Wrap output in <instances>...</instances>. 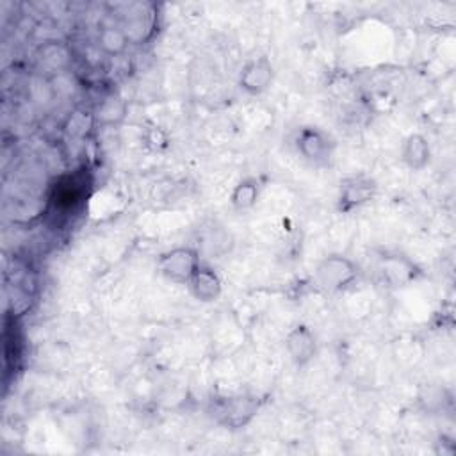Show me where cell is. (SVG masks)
<instances>
[{
	"instance_id": "cell-1",
	"label": "cell",
	"mask_w": 456,
	"mask_h": 456,
	"mask_svg": "<svg viewBox=\"0 0 456 456\" xmlns=\"http://www.w3.org/2000/svg\"><path fill=\"white\" fill-rule=\"evenodd\" d=\"M360 278L356 262L342 253H330L322 256L314 271V280L319 289L326 292H344Z\"/></svg>"
},
{
	"instance_id": "cell-2",
	"label": "cell",
	"mask_w": 456,
	"mask_h": 456,
	"mask_svg": "<svg viewBox=\"0 0 456 456\" xmlns=\"http://www.w3.org/2000/svg\"><path fill=\"white\" fill-rule=\"evenodd\" d=\"M376 274L388 289H403L420 276L417 264L404 253L383 249L376 256Z\"/></svg>"
},
{
	"instance_id": "cell-3",
	"label": "cell",
	"mask_w": 456,
	"mask_h": 456,
	"mask_svg": "<svg viewBox=\"0 0 456 456\" xmlns=\"http://www.w3.org/2000/svg\"><path fill=\"white\" fill-rule=\"evenodd\" d=\"M200 264V253L194 246H175L160 253L157 271L173 283H189Z\"/></svg>"
},
{
	"instance_id": "cell-4",
	"label": "cell",
	"mask_w": 456,
	"mask_h": 456,
	"mask_svg": "<svg viewBox=\"0 0 456 456\" xmlns=\"http://www.w3.org/2000/svg\"><path fill=\"white\" fill-rule=\"evenodd\" d=\"M294 142L299 155L314 166H326L335 151V141L331 135L314 125L301 126L296 132Z\"/></svg>"
},
{
	"instance_id": "cell-5",
	"label": "cell",
	"mask_w": 456,
	"mask_h": 456,
	"mask_svg": "<svg viewBox=\"0 0 456 456\" xmlns=\"http://www.w3.org/2000/svg\"><path fill=\"white\" fill-rule=\"evenodd\" d=\"M378 192V183L365 173L349 175L338 183L337 208L340 214H349L369 203Z\"/></svg>"
},
{
	"instance_id": "cell-6",
	"label": "cell",
	"mask_w": 456,
	"mask_h": 456,
	"mask_svg": "<svg viewBox=\"0 0 456 456\" xmlns=\"http://www.w3.org/2000/svg\"><path fill=\"white\" fill-rule=\"evenodd\" d=\"M285 349L290 362L301 369L315 360L319 354V342L310 326L296 324L285 337Z\"/></svg>"
},
{
	"instance_id": "cell-7",
	"label": "cell",
	"mask_w": 456,
	"mask_h": 456,
	"mask_svg": "<svg viewBox=\"0 0 456 456\" xmlns=\"http://www.w3.org/2000/svg\"><path fill=\"white\" fill-rule=\"evenodd\" d=\"M273 80H274V66L265 55H260L248 61L242 66L237 84L244 93L256 96L267 91Z\"/></svg>"
},
{
	"instance_id": "cell-8",
	"label": "cell",
	"mask_w": 456,
	"mask_h": 456,
	"mask_svg": "<svg viewBox=\"0 0 456 456\" xmlns=\"http://www.w3.org/2000/svg\"><path fill=\"white\" fill-rule=\"evenodd\" d=\"M258 401L255 397H224L214 406L216 419L228 428H242L256 413Z\"/></svg>"
},
{
	"instance_id": "cell-9",
	"label": "cell",
	"mask_w": 456,
	"mask_h": 456,
	"mask_svg": "<svg viewBox=\"0 0 456 456\" xmlns=\"http://www.w3.org/2000/svg\"><path fill=\"white\" fill-rule=\"evenodd\" d=\"M187 285L191 289V294L201 303L217 301L223 292V281L219 274L214 271V267L207 264H200Z\"/></svg>"
},
{
	"instance_id": "cell-10",
	"label": "cell",
	"mask_w": 456,
	"mask_h": 456,
	"mask_svg": "<svg viewBox=\"0 0 456 456\" xmlns=\"http://www.w3.org/2000/svg\"><path fill=\"white\" fill-rule=\"evenodd\" d=\"M401 159L411 171H422L431 160V146L426 135L410 134L401 144Z\"/></svg>"
},
{
	"instance_id": "cell-11",
	"label": "cell",
	"mask_w": 456,
	"mask_h": 456,
	"mask_svg": "<svg viewBox=\"0 0 456 456\" xmlns=\"http://www.w3.org/2000/svg\"><path fill=\"white\" fill-rule=\"evenodd\" d=\"M260 180L255 176H246L235 183L230 194V205L237 212H246L253 208L260 196Z\"/></svg>"
},
{
	"instance_id": "cell-12",
	"label": "cell",
	"mask_w": 456,
	"mask_h": 456,
	"mask_svg": "<svg viewBox=\"0 0 456 456\" xmlns=\"http://www.w3.org/2000/svg\"><path fill=\"white\" fill-rule=\"evenodd\" d=\"M128 110L126 102L119 96V94H107L102 98V102H98L96 109H94V119L96 123L103 125V126H110V125H118L125 119Z\"/></svg>"
},
{
	"instance_id": "cell-13",
	"label": "cell",
	"mask_w": 456,
	"mask_h": 456,
	"mask_svg": "<svg viewBox=\"0 0 456 456\" xmlns=\"http://www.w3.org/2000/svg\"><path fill=\"white\" fill-rule=\"evenodd\" d=\"M96 41H98V48L109 55V57H118L121 55L128 43H130V36L126 30H123L121 27H116V25H105L98 30V36H96Z\"/></svg>"
},
{
	"instance_id": "cell-14",
	"label": "cell",
	"mask_w": 456,
	"mask_h": 456,
	"mask_svg": "<svg viewBox=\"0 0 456 456\" xmlns=\"http://www.w3.org/2000/svg\"><path fill=\"white\" fill-rule=\"evenodd\" d=\"M142 141L151 151H164L169 144L167 134L157 125H151L142 132Z\"/></svg>"
}]
</instances>
